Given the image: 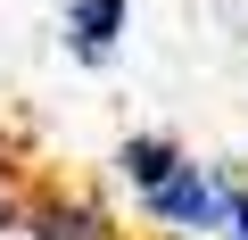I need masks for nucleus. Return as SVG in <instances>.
<instances>
[{"instance_id":"obj_1","label":"nucleus","mask_w":248,"mask_h":240,"mask_svg":"<svg viewBox=\"0 0 248 240\" xmlns=\"http://www.w3.org/2000/svg\"><path fill=\"white\" fill-rule=\"evenodd\" d=\"M116 182L133 191V207L157 224V232H190V240H215L232 224V174L190 158L182 141L166 133H124L116 141Z\"/></svg>"},{"instance_id":"obj_3","label":"nucleus","mask_w":248,"mask_h":240,"mask_svg":"<svg viewBox=\"0 0 248 240\" xmlns=\"http://www.w3.org/2000/svg\"><path fill=\"white\" fill-rule=\"evenodd\" d=\"M124 25H133V0H66V50L83 66H108Z\"/></svg>"},{"instance_id":"obj_5","label":"nucleus","mask_w":248,"mask_h":240,"mask_svg":"<svg viewBox=\"0 0 248 240\" xmlns=\"http://www.w3.org/2000/svg\"><path fill=\"white\" fill-rule=\"evenodd\" d=\"M141 240H190V232H141Z\"/></svg>"},{"instance_id":"obj_2","label":"nucleus","mask_w":248,"mask_h":240,"mask_svg":"<svg viewBox=\"0 0 248 240\" xmlns=\"http://www.w3.org/2000/svg\"><path fill=\"white\" fill-rule=\"evenodd\" d=\"M17 232L25 240H141V232H124V215L99 191H75V182H42L17 207Z\"/></svg>"},{"instance_id":"obj_4","label":"nucleus","mask_w":248,"mask_h":240,"mask_svg":"<svg viewBox=\"0 0 248 240\" xmlns=\"http://www.w3.org/2000/svg\"><path fill=\"white\" fill-rule=\"evenodd\" d=\"M223 240H248V182H232V224H223Z\"/></svg>"}]
</instances>
